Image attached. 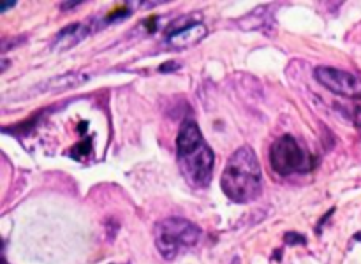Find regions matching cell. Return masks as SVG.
<instances>
[{
    "label": "cell",
    "mask_w": 361,
    "mask_h": 264,
    "mask_svg": "<svg viewBox=\"0 0 361 264\" xmlns=\"http://www.w3.org/2000/svg\"><path fill=\"white\" fill-rule=\"evenodd\" d=\"M90 25L88 23H73L67 25L66 28L56 34L55 41H53V49L56 51H63V49L74 48L76 44H80L88 34H90Z\"/></svg>",
    "instance_id": "cell-7"
},
{
    "label": "cell",
    "mask_w": 361,
    "mask_h": 264,
    "mask_svg": "<svg viewBox=\"0 0 361 264\" xmlns=\"http://www.w3.org/2000/svg\"><path fill=\"white\" fill-rule=\"evenodd\" d=\"M14 6H16V2H13V0H9V2L2 4V7H0V11H2V13H6V11L9 9V7H14Z\"/></svg>",
    "instance_id": "cell-9"
},
{
    "label": "cell",
    "mask_w": 361,
    "mask_h": 264,
    "mask_svg": "<svg viewBox=\"0 0 361 264\" xmlns=\"http://www.w3.org/2000/svg\"><path fill=\"white\" fill-rule=\"evenodd\" d=\"M207 35H208L207 25H203L201 21H185L182 27L173 25L171 30H168L166 42H168L171 48L183 49L201 42Z\"/></svg>",
    "instance_id": "cell-6"
},
{
    "label": "cell",
    "mask_w": 361,
    "mask_h": 264,
    "mask_svg": "<svg viewBox=\"0 0 361 264\" xmlns=\"http://www.w3.org/2000/svg\"><path fill=\"white\" fill-rule=\"evenodd\" d=\"M76 6H80V0H76V2L62 4V6H60V9H69V7H76Z\"/></svg>",
    "instance_id": "cell-10"
},
{
    "label": "cell",
    "mask_w": 361,
    "mask_h": 264,
    "mask_svg": "<svg viewBox=\"0 0 361 264\" xmlns=\"http://www.w3.org/2000/svg\"><path fill=\"white\" fill-rule=\"evenodd\" d=\"M176 69H180V63L178 62H166V63H162L161 67H159V70H161V73H171V70H176Z\"/></svg>",
    "instance_id": "cell-8"
},
{
    "label": "cell",
    "mask_w": 361,
    "mask_h": 264,
    "mask_svg": "<svg viewBox=\"0 0 361 264\" xmlns=\"http://www.w3.org/2000/svg\"><path fill=\"white\" fill-rule=\"evenodd\" d=\"M222 190L233 203H252L263 192L259 158L250 146H242L229 157L221 178Z\"/></svg>",
    "instance_id": "cell-2"
},
{
    "label": "cell",
    "mask_w": 361,
    "mask_h": 264,
    "mask_svg": "<svg viewBox=\"0 0 361 264\" xmlns=\"http://www.w3.org/2000/svg\"><path fill=\"white\" fill-rule=\"evenodd\" d=\"M176 151L183 176L192 187L210 185L214 176L215 155L210 144L204 141L200 125L194 120H185L176 137Z\"/></svg>",
    "instance_id": "cell-1"
},
{
    "label": "cell",
    "mask_w": 361,
    "mask_h": 264,
    "mask_svg": "<svg viewBox=\"0 0 361 264\" xmlns=\"http://www.w3.org/2000/svg\"><path fill=\"white\" fill-rule=\"evenodd\" d=\"M314 76L334 94L349 99H361V80L356 74L335 67H317Z\"/></svg>",
    "instance_id": "cell-5"
},
{
    "label": "cell",
    "mask_w": 361,
    "mask_h": 264,
    "mask_svg": "<svg viewBox=\"0 0 361 264\" xmlns=\"http://www.w3.org/2000/svg\"><path fill=\"white\" fill-rule=\"evenodd\" d=\"M270 162L274 171H277L282 176H289L293 172H307L314 168L312 157L289 134L279 137L271 144Z\"/></svg>",
    "instance_id": "cell-4"
},
{
    "label": "cell",
    "mask_w": 361,
    "mask_h": 264,
    "mask_svg": "<svg viewBox=\"0 0 361 264\" xmlns=\"http://www.w3.org/2000/svg\"><path fill=\"white\" fill-rule=\"evenodd\" d=\"M155 245L164 259H175L178 252L200 241L201 231L187 218L168 217L155 225Z\"/></svg>",
    "instance_id": "cell-3"
}]
</instances>
